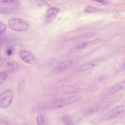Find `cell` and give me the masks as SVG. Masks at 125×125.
<instances>
[{"label":"cell","mask_w":125,"mask_h":125,"mask_svg":"<svg viewBox=\"0 0 125 125\" xmlns=\"http://www.w3.org/2000/svg\"><path fill=\"white\" fill-rule=\"evenodd\" d=\"M19 67V63L14 60L5 57L0 58V67L5 72H14L18 70Z\"/></svg>","instance_id":"cell-1"},{"label":"cell","mask_w":125,"mask_h":125,"mask_svg":"<svg viewBox=\"0 0 125 125\" xmlns=\"http://www.w3.org/2000/svg\"><path fill=\"white\" fill-rule=\"evenodd\" d=\"M81 97L76 96L53 102L49 104V107L56 109L62 107L79 100Z\"/></svg>","instance_id":"cell-2"},{"label":"cell","mask_w":125,"mask_h":125,"mask_svg":"<svg viewBox=\"0 0 125 125\" xmlns=\"http://www.w3.org/2000/svg\"><path fill=\"white\" fill-rule=\"evenodd\" d=\"M9 27L14 30L23 31L28 30L29 26L25 21L18 18H12L10 19L8 22Z\"/></svg>","instance_id":"cell-3"},{"label":"cell","mask_w":125,"mask_h":125,"mask_svg":"<svg viewBox=\"0 0 125 125\" xmlns=\"http://www.w3.org/2000/svg\"><path fill=\"white\" fill-rule=\"evenodd\" d=\"M14 95L13 92L11 89L6 90L0 95V105L2 108L8 107L11 104Z\"/></svg>","instance_id":"cell-4"},{"label":"cell","mask_w":125,"mask_h":125,"mask_svg":"<svg viewBox=\"0 0 125 125\" xmlns=\"http://www.w3.org/2000/svg\"><path fill=\"white\" fill-rule=\"evenodd\" d=\"M19 55L21 59L25 62L31 65L38 63L37 58L29 52L24 50H21L19 52Z\"/></svg>","instance_id":"cell-5"},{"label":"cell","mask_w":125,"mask_h":125,"mask_svg":"<svg viewBox=\"0 0 125 125\" xmlns=\"http://www.w3.org/2000/svg\"><path fill=\"white\" fill-rule=\"evenodd\" d=\"M103 58H100L88 62L79 66L77 70L84 71L96 67L101 64L104 61Z\"/></svg>","instance_id":"cell-6"},{"label":"cell","mask_w":125,"mask_h":125,"mask_svg":"<svg viewBox=\"0 0 125 125\" xmlns=\"http://www.w3.org/2000/svg\"><path fill=\"white\" fill-rule=\"evenodd\" d=\"M76 62V59L75 58L67 60L58 64L53 68V70L56 72L63 71L73 66Z\"/></svg>","instance_id":"cell-7"},{"label":"cell","mask_w":125,"mask_h":125,"mask_svg":"<svg viewBox=\"0 0 125 125\" xmlns=\"http://www.w3.org/2000/svg\"><path fill=\"white\" fill-rule=\"evenodd\" d=\"M103 41L102 38H98L89 41L83 42L79 44L76 46L77 50L83 49L90 46L99 44Z\"/></svg>","instance_id":"cell-8"},{"label":"cell","mask_w":125,"mask_h":125,"mask_svg":"<svg viewBox=\"0 0 125 125\" xmlns=\"http://www.w3.org/2000/svg\"><path fill=\"white\" fill-rule=\"evenodd\" d=\"M59 10L58 8L56 7H51L48 9L46 12V21L49 22L52 21L57 14Z\"/></svg>","instance_id":"cell-9"},{"label":"cell","mask_w":125,"mask_h":125,"mask_svg":"<svg viewBox=\"0 0 125 125\" xmlns=\"http://www.w3.org/2000/svg\"><path fill=\"white\" fill-rule=\"evenodd\" d=\"M125 110V105H119L113 109L111 111V116L116 115Z\"/></svg>","instance_id":"cell-10"},{"label":"cell","mask_w":125,"mask_h":125,"mask_svg":"<svg viewBox=\"0 0 125 125\" xmlns=\"http://www.w3.org/2000/svg\"><path fill=\"white\" fill-rule=\"evenodd\" d=\"M1 4L10 6H17L20 4V2L17 0H1Z\"/></svg>","instance_id":"cell-11"},{"label":"cell","mask_w":125,"mask_h":125,"mask_svg":"<svg viewBox=\"0 0 125 125\" xmlns=\"http://www.w3.org/2000/svg\"><path fill=\"white\" fill-rule=\"evenodd\" d=\"M36 121L38 125H45L47 122L46 117L42 115H39L37 117Z\"/></svg>","instance_id":"cell-12"},{"label":"cell","mask_w":125,"mask_h":125,"mask_svg":"<svg viewBox=\"0 0 125 125\" xmlns=\"http://www.w3.org/2000/svg\"><path fill=\"white\" fill-rule=\"evenodd\" d=\"M125 87V80L115 85L113 88L112 91L115 93Z\"/></svg>","instance_id":"cell-13"},{"label":"cell","mask_w":125,"mask_h":125,"mask_svg":"<svg viewBox=\"0 0 125 125\" xmlns=\"http://www.w3.org/2000/svg\"><path fill=\"white\" fill-rule=\"evenodd\" d=\"M14 10V9L12 8H0V12L2 14H8L12 13Z\"/></svg>","instance_id":"cell-14"},{"label":"cell","mask_w":125,"mask_h":125,"mask_svg":"<svg viewBox=\"0 0 125 125\" xmlns=\"http://www.w3.org/2000/svg\"><path fill=\"white\" fill-rule=\"evenodd\" d=\"M62 120L65 124L68 125H71L73 124L71 119L68 116H64L62 118Z\"/></svg>","instance_id":"cell-15"},{"label":"cell","mask_w":125,"mask_h":125,"mask_svg":"<svg viewBox=\"0 0 125 125\" xmlns=\"http://www.w3.org/2000/svg\"><path fill=\"white\" fill-rule=\"evenodd\" d=\"M7 76V73L6 72L0 73V84L1 85L5 80Z\"/></svg>","instance_id":"cell-16"},{"label":"cell","mask_w":125,"mask_h":125,"mask_svg":"<svg viewBox=\"0 0 125 125\" xmlns=\"http://www.w3.org/2000/svg\"><path fill=\"white\" fill-rule=\"evenodd\" d=\"M96 8L94 7L91 6H88L84 10L85 12L88 13H93L96 11Z\"/></svg>","instance_id":"cell-17"},{"label":"cell","mask_w":125,"mask_h":125,"mask_svg":"<svg viewBox=\"0 0 125 125\" xmlns=\"http://www.w3.org/2000/svg\"><path fill=\"white\" fill-rule=\"evenodd\" d=\"M24 84V82L23 81H21L19 82L18 86V90L20 93L22 92L23 90Z\"/></svg>","instance_id":"cell-18"},{"label":"cell","mask_w":125,"mask_h":125,"mask_svg":"<svg viewBox=\"0 0 125 125\" xmlns=\"http://www.w3.org/2000/svg\"><path fill=\"white\" fill-rule=\"evenodd\" d=\"M0 34L3 33L6 30L7 26L5 24L0 22Z\"/></svg>","instance_id":"cell-19"},{"label":"cell","mask_w":125,"mask_h":125,"mask_svg":"<svg viewBox=\"0 0 125 125\" xmlns=\"http://www.w3.org/2000/svg\"><path fill=\"white\" fill-rule=\"evenodd\" d=\"M8 122L5 119L0 118V125H8Z\"/></svg>","instance_id":"cell-20"},{"label":"cell","mask_w":125,"mask_h":125,"mask_svg":"<svg viewBox=\"0 0 125 125\" xmlns=\"http://www.w3.org/2000/svg\"><path fill=\"white\" fill-rule=\"evenodd\" d=\"M93 1L97 2L102 4H107L106 0H91Z\"/></svg>","instance_id":"cell-21"},{"label":"cell","mask_w":125,"mask_h":125,"mask_svg":"<svg viewBox=\"0 0 125 125\" xmlns=\"http://www.w3.org/2000/svg\"><path fill=\"white\" fill-rule=\"evenodd\" d=\"M8 56L11 55L12 53V50L10 49H8L6 52Z\"/></svg>","instance_id":"cell-22"}]
</instances>
